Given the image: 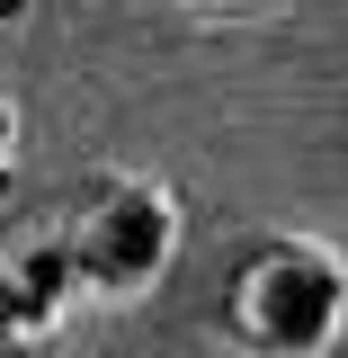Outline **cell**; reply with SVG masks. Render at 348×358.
I'll return each instance as SVG.
<instances>
[{
	"instance_id": "277c9868",
	"label": "cell",
	"mask_w": 348,
	"mask_h": 358,
	"mask_svg": "<svg viewBox=\"0 0 348 358\" xmlns=\"http://www.w3.org/2000/svg\"><path fill=\"white\" fill-rule=\"evenodd\" d=\"M9 143H18V117H9V99H0V197H9Z\"/></svg>"
},
{
	"instance_id": "7a4b0ae2",
	"label": "cell",
	"mask_w": 348,
	"mask_h": 358,
	"mask_svg": "<svg viewBox=\"0 0 348 358\" xmlns=\"http://www.w3.org/2000/svg\"><path fill=\"white\" fill-rule=\"evenodd\" d=\"M63 268H72V287L81 296H107V305H126L143 296L179 251V197L161 179H134V171H107L89 179L81 197H72V215H63Z\"/></svg>"
},
{
	"instance_id": "3957f363",
	"label": "cell",
	"mask_w": 348,
	"mask_h": 358,
	"mask_svg": "<svg viewBox=\"0 0 348 358\" xmlns=\"http://www.w3.org/2000/svg\"><path fill=\"white\" fill-rule=\"evenodd\" d=\"M72 268H63V242H0V350L9 341H45L63 305H72Z\"/></svg>"
},
{
	"instance_id": "6da1fadb",
	"label": "cell",
	"mask_w": 348,
	"mask_h": 358,
	"mask_svg": "<svg viewBox=\"0 0 348 358\" xmlns=\"http://www.w3.org/2000/svg\"><path fill=\"white\" fill-rule=\"evenodd\" d=\"M223 331L250 358H321L348 331V260L304 233H268L223 268Z\"/></svg>"
}]
</instances>
